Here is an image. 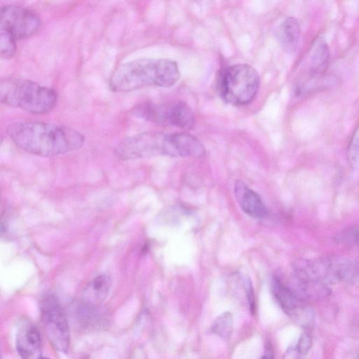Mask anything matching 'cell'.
Returning <instances> with one entry per match:
<instances>
[{
  "label": "cell",
  "instance_id": "277c9868",
  "mask_svg": "<svg viewBox=\"0 0 359 359\" xmlns=\"http://www.w3.org/2000/svg\"><path fill=\"white\" fill-rule=\"evenodd\" d=\"M259 87L257 71L246 64L229 67L224 72L220 90L223 99L233 105H243L252 102Z\"/></svg>",
  "mask_w": 359,
  "mask_h": 359
},
{
  "label": "cell",
  "instance_id": "9a60e30c",
  "mask_svg": "<svg viewBox=\"0 0 359 359\" xmlns=\"http://www.w3.org/2000/svg\"><path fill=\"white\" fill-rule=\"evenodd\" d=\"M330 60V51L326 42L319 40L311 48L309 60V72L305 78L323 75Z\"/></svg>",
  "mask_w": 359,
  "mask_h": 359
},
{
  "label": "cell",
  "instance_id": "30bf717a",
  "mask_svg": "<svg viewBox=\"0 0 359 359\" xmlns=\"http://www.w3.org/2000/svg\"><path fill=\"white\" fill-rule=\"evenodd\" d=\"M204 154L203 145L194 135L186 133L166 134L165 156L201 157Z\"/></svg>",
  "mask_w": 359,
  "mask_h": 359
},
{
  "label": "cell",
  "instance_id": "e0dca14e",
  "mask_svg": "<svg viewBox=\"0 0 359 359\" xmlns=\"http://www.w3.org/2000/svg\"><path fill=\"white\" fill-rule=\"evenodd\" d=\"M233 330V317L230 312L222 313L214 321L211 331L223 339H228Z\"/></svg>",
  "mask_w": 359,
  "mask_h": 359
},
{
  "label": "cell",
  "instance_id": "52a82bcc",
  "mask_svg": "<svg viewBox=\"0 0 359 359\" xmlns=\"http://www.w3.org/2000/svg\"><path fill=\"white\" fill-rule=\"evenodd\" d=\"M0 29L5 30L15 39L29 38L38 32L41 22L32 11L18 6H5L1 9Z\"/></svg>",
  "mask_w": 359,
  "mask_h": 359
},
{
  "label": "cell",
  "instance_id": "4fadbf2b",
  "mask_svg": "<svg viewBox=\"0 0 359 359\" xmlns=\"http://www.w3.org/2000/svg\"><path fill=\"white\" fill-rule=\"evenodd\" d=\"M16 348L23 358H39L41 355L42 341L37 327L31 323L22 326L17 334Z\"/></svg>",
  "mask_w": 359,
  "mask_h": 359
},
{
  "label": "cell",
  "instance_id": "ac0fdd59",
  "mask_svg": "<svg viewBox=\"0 0 359 359\" xmlns=\"http://www.w3.org/2000/svg\"><path fill=\"white\" fill-rule=\"evenodd\" d=\"M347 157L348 163L353 171L359 172V126L354 131L350 140Z\"/></svg>",
  "mask_w": 359,
  "mask_h": 359
},
{
  "label": "cell",
  "instance_id": "44dd1931",
  "mask_svg": "<svg viewBox=\"0 0 359 359\" xmlns=\"http://www.w3.org/2000/svg\"><path fill=\"white\" fill-rule=\"evenodd\" d=\"M244 287L249 303L250 309L252 313H254L255 309V294L249 278H244Z\"/></svg>",
  "mask_w": 359,
  "mask_h": 359
},
{
  "label": "cell",
  "instance_id": "8fae6325",
  "mask_svg": "<svg viewBox=\"0 0 359 359\" xmlns=\"http://www.w3.org/2000/svg\"><path fill=\"white\" fill-rule=\"evenodd\" d=\"M234 194L241 209L247 215L258 219L268 216L269 210L259 194L243 182L238 180L236 182Z\"/></svg>",
  "mask_w": 359,
  "mask_h": 359
},
{
  "label": "cell",
  "instance_id": "ba28073f",
  "mask_svg": "<svg viewBox=\"0 0 359 359\" xmlns=\"http://www.w3.org/2000/svg\"><path fill=\"white\" fill-rule=\"evenodd\" d=\"M272 293L282 309L298 324L309 327L313 321L312 309L304 302L297 297L287 285L278 277L272 280Z\"/></svg>",
  "mask_w": 359,
  "mask_h": 359
},
{
  "label": "cell",
  "instance_id": "d6986e66",
  "mask_svg": "<svg viewBox=\"0 0 359 359\" xmlns=\"http://www.w3.org/2000/svg\"><path fill=\"white\" fill-rule=\"evenodd\" d=\"M15 39L5 30L0 29V53L4 58H11L15 53Z\"/></svg>",
  "mask_w": 359,
  "mask_h": 359
},
{
  "label": "cell",
  "instance_id": "7c38bea8",
  "mask_svg": "<svg viewBox=\"0 0 359 359\" xmlns=\"http://www.w3.org/2000/svg\"><path fill=\"white\" fill-rule=\"evenodd\" d=\"M286 285L297 297L304 302L320 300L330 294V290L327 285L294 273Z\"/></svg>",
  "mask_w": 359,
  "mask_h": 359
},
{
  "label": "cell",
  "instance_id": "2e32d148",
  "mask_svg": "<svg viewBox=\"0 0 359 359\" xmlns=\"http://www.w3.org/2000/svg\"><path fill=\"white\" fill-rule=\"evenodd\" d=\"M301 30L298 21L293 17L285 18L277 30L278 39L287 50H294L299 43Z\"/></svg>",
  "mask_w": 359,
  "mask_h": 359
},
{
  "label": "cell",
  "instance_id": "3957f363",
  "mask_svg": "<svg viewBox=\"0 0 359 359\" xmlns=\"http://www.w3.org/2000/svg\"><path fill=\"white\" fill-rule=\"evenodd\" d=\"M0 100L4 104L42 114L54 108L57 94L54 89L35 81L9 77L1 80Z\"/></svg>",
  "mask_w": 359,
  "mask_h": 359
},
{
  "label": "cell",
  "instance_id": "6da1fadb",
  "mask_svg": "<svg viewBox=\"0 0 359 359\" xmlns=\"http://www.w3.org/2000/svg\"><path fill=\"white\" fill-rule=\"evenodd\" d=\"M13 142L23 151L43 157L80 149L85 137L69 126L43 121H18L7 128Z\"/></svg>",
  "mask_w": 359,
  "mask_h": 359
},
{
  "label": "cell",
  "instance_id": "9c48e42d",
  "mask_svg": "<svg viewBox=\"0 0 359 359\" xmlns=\"http://www.w3.org/2000/svg\"><path fill=\"white\" fill-rule=\"evenodd\" d=\"M156 123L189 130L194 127L195 117L187 103L178 101L168 106L156 104Z\"/></svg>",
  "mask_w": 359,
  "mask_h": 359
},
{
  "label": "cell",
  "instance_id": "7a4b0ae2",
  "mask_svg": "<svg viewBox=\"0 0 359 359\" xmlns=\"http://www.w3.org/2000/svg\"><path fill=\"white\" fill-rule=\"evenodd\" d=\"M180 77L177 64L168 59L142 58L120 65L109 81L111 90L127 93L144 87H170Z\"/></svg>",
  "mask_w": 359,
  "mask_h": 359
},
{
  "label": "cell",
  "instance_id": "7402d4cb",
  "mask_svg": "<svg viewBox=\"0 0 359 359\" xmlns=\"http://www.w3.org/2000/svg\"><path fill=\"white\" fill-rule=\"evenodd\" d=\"M359 357V356H358Z\"/></svg>",
  "mask_w": 359,
  "mask_h": 359
},
{
  "label": "cell",
  "instance_id": "5bb4252c",
  "mask_svg": "<svg viewBox=\"0 0 359 359\" xmlns=\"http://www.w3.org/2000/svg\"><path fill=\"white\" fill-rule=\"evenodd\" d=\"M111 287V279L106 274H101L93 278L84 288L82 304L99 306L107 298Z\"/></svg>",
  "mask_w": 359,
  "mask_h": 359
},
{
  "label": "cell",
  "instance_id": "ffe728a7",
  "mask_svg": "<svg viewBox=\"0 0 359 359\" xmlns=\"http://www.w3.org/2000/svg\"><path fill=\"white\" fill-rule=\"evenodd\" d=\"M312 345V339L307 332L303 333L299 337L297 345L294 347L298 355H304L308 353Z\"/></svg>",
  "mask_w": 359,
  "mask_h": 359
},
{
  "label": "cell",
  "instance_id": "5b68a950",
  "mask_svg": "<svg viewBox=\"0 0 359 359\" xmlns=\"http://www.w3.org/2000/svg\"><path fill=\"white\" fill-rule=\"evenodd\" d=\"M353 270L350 260L337 256L299 259L294 265V273L325 285L334 284L350 278Z\"/></svg>",
  "mask_w": 359,
  "mask_h": 359
},
{
  "label": "cell",
  "instance_id": "8992f818",
  "mask_svg": "<svg viewBox=\"0 0 359 359\" xmlns=\"http://www.w3.org/2000/svg\"><path fill=\"white\" fill-rule=\"evenodd\" d=\"M40 316L53 346L60 352L67 353L70 344L69 329L65 313L55 296L49 294L42 297Z\"/></svg>",
  "mask_w": 359,
  "mask_h": 359
}]
</instances>
